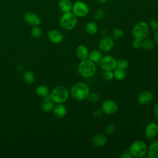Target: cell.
<instances>
[{
    "instance_id": "6da1fadb",
    "label": "cell",
    "mask_w": 158,
    "mask_h": 158,
    "mask_svg": "<svg viewBox=\"0 0 158 158\" xmlns=\"http://www.w3.org/2000/svg\"><path fill=\"white\" fill-rule=\"evenodd\" d=\"M89 92V88L85 82L75 83L70 90V94L72 98L78 101H81L86 99Z\"/></svg>"
},
{
    "instance_id": "7a4b0ae2",
    "label": "cell",
    "mask_w": 158,
    "mask_h": 158,
    "mask_svg": "<svg viewBox=\"0 0 158 158\" xmlns=\"http://www.w3.org/2000/svg\"><path fill=\"white\" fill-rule=\"evenodd\" d=\"M78 72L83 78H90L96 73V66L89 59L82 60L78 64Z\"/></svg>"
},
{
    "instance_id": "3957f363",
    "label": "cell",
    "mask_w": 158,
    "mask_h": 158,
    "mask_svg": "<svg viewBox=\"0 0 158 158\" xmlns=\"http://www.w3.org/2000/svg\"><path fill=\"white\" fill-rule=\"evenodd\" d=\"M49 96L54 103L63 104L69 98V91L67 87L59 85L52 89Z\"/></svg>"
},
{
    "instance_id": "277c9868",
    "label": "cell",
    "mask_w": 158,
    "mask_h": 158,
    "mask_svg": "<svg viewBox=\"0 0 158 158\" xmlns=\"http://www.w3.org/2000/svg\"><path fill=\"white\" fill-rule=\"evenodd\" d=\"M148 146L146 143L142 140H136L133 141L129 146L130 151L132 157L141 158L147 154Z\"/></svg>"
},
{
    "instance_id": "5b68a950",
    "label": "cell",
    "mask_w": 158,
    "mask_h": 158,
    "mask_svg": "<svg viewBox=\"0 0 158 158\" xmlns=\"http://www.w3.org/2000/svg\"><path fill=\"white\" fill-rule=\"evenodd\" d=\"M77 17L73 12H69L64 13L59 19V25L60 27L65 30H73L77 24Z\"/></svg>"
},
{
    "instance_id": "8992f818",
    "label": "cell",
    "mask_w": 158,
    "mask_h": 158,
    "mask_svg": "<svg viewBox=\"0 0 158 158\" xmlns=\"http://www.w3.org/2000/svg\"><path fill=\"white\" fill-rule=\"evenodd\" d=\"M149 33V25L143 21L136 23L132 29V35L134 38L144 40L146 38Z\"/></svg>"
},
{
    "instance_id": "52a82bcc",
    "label": "cell",
    "mask_w": 158,
    "mask_h": 158,
    "mask_svg": "<svg viewBox=\"0 0 158 158\" xmlns=\"http://www.w3.org/2000/svg\"><path fill=\"white\" fill-rule=\"evenodd\" d=\"M72 12L77 17H84L88 14L89 9L88 6L84 2L77 1L73 4Z\"/></svg>"
},
{
    "instance_id": "ba28073f",
    "label": "cell",
    "mask_w": 158,
    "mask_h": 158,
    "mask_svg": "<svg viewBox=\"0 0 158 158\" xmlns=\"http://www.w3.org/2000/svg\"><path fill=\"white\" fill-rule=\"evenodd\" d=\"M101 109L102 110L103 114L107 115H112L117 112L118 106L115 101L112 99H106L102 102Z\"/></svg>"
},
{
    "instance_id": "9c48e42d",
    "label": "cell",
    "mask_w": 158,
    "mask_h": 158,
    "mask_svg": "<svg viewBox=\"0 0 158 158\" xmlns=\"http://www.w3.org/2000/svg\"><path fill=\"white\" fill-rule=\"evenodd\" d=\"M100 65L103 70L113 71L117 67V60L113 56H106L101 59Z\"/></svg>"
},
{
    "instance_id": "30bf717a",
    "label": "cell",
    "mask_w": 158,
    "mask_h": 158,
    "mask_svg": "<svg viewBox=\"0 0 158 158\" xmlns=\"http://www.w3.org/2000/svg\"><path fill=\"white\" fill-rule=\"evenodd\" d=\"M23 21L28 25L35 27L38 26L41 23L40 17L33 12H27L23 16Z\"/></svg>"
},
{
    "instance_id": "8fae6325",
    "label": "cell",
    "mask_w": 158,
    "mask_h": 158,
    "mask_svg": "<svg viewBox=\"0 0 158 158\" xmlns=\"http://www.w3.org/2000/svg\"><path fill=\"white\" fill-rule=\"evenodd\" d=\"M98 46L101 51L109 52L114 46V39L110 36H105L99 41Z\"/></svg>"
},
{
    "instance_id": "7c38bea8",
    "label": "cell",
    "mask_w": 158,
    "mask_h": 158,
    "mask_svg": "<svg viewBox=\"0 0 158 158\" xmlns=\"http://www.w3.org/2000/svg\"><path fill=\"white\" fill-rule=\"evenodd\" d=\"M47 36L50 42L56 44L60 43L64 39L63 34L61 31L57 30H49Z\"/></svg>"
},
{
    "instance_id": "4fadbf2b",
    "label": "cell",
    "mask_w": 158,
    "mask_h": 158,
    "mask_svg": "<svg viewBox=\"0 0 158 158\" xmlns=\"http://www.w3.org/2000/svg\"><path fill=\"white\" fill-rule=\"evenodd\" d=\"M153 99V94L150 91H143L140 93L138 96L137 100L139 104L146 106L152 102Z\"/></svg>"
},
{
    "instance_id": "5bb4252c",
    "label": "cell",
    "mask_w": 158,
    "mask_h": 158,
    "mask_svg": "<svg viewBox=\"0 0 158 158\" xmlns=\"http://www.w3.org/2000/svg\"><path fill=\"white\" fill-rule=\"evenodd\" d=\"M158 133V125L155 122L149 123L144 130L145 136L148 139H152L157 136Z\"/></svg>"
},
{
    "instance_id": "9a60e30c",
    "label": "cell",
    "mask_w": 158,
    "mask_h": 158,
    "mask_svg": "<svg viewBox=\"0 0 158 158\" xmlns=\"http://www.w3.org/2000/svg\"><path fill=\"white\" fill-rule=\"evenodd\" d=\"M92 143L96 147H101L104 146L107 141V138L105 134L104 133H98L96 134L92 138Z\"/></svg>"
},
{
    "instance_id": "2e32d148",
    "label": "cell",
    "mask_w": 158,
    "mask_h": 158,
    "mask_svg": "<svg viewBox=\"0 0 158 158\" xmlns=\"http://www.w3.org/2000/svg\"><path fill=\"white\" fill-rule=\"evenodd\" d=\"M54 102L51 99L49 94L47 96L43 98V99L41 103V110L45 112H49L50 111H52L54 106Z\"/></svg>"
},
{
    "instance_id": "e0dca14e",
    "label": "cell",
    "mask_w": 158,
    "mask_h": 158,
    "mask_svg": "<svg viewBox=\"0 0 158 158\" xmlns=\"http://www.w3.org/2000/svg\"><path fill=\"white\" fill-rule=\"evenodd\" d=\"M67 108L62 104H56L52 109L53 115L57 118H61L67 114Z\"/></svg>"
},
{
    "instance_id": "ac0fdd59",
    "label": "cell",
    "mask_w": 158,
    "mask_h": 158,
    "mask_svg": "<svg viewBox=\"0 0 158 158\" xmlns=\"http://www.w3.org/2000/svg\"><path fill=\"white\" fill-rule=\"evenodd\" d=\"M88 54L89 49L85 44H80L76 49V55L80 60L88 59Z\"/></svg>"
},
{
    "instance_id": "d6986e66",
    "label": "cell",
    "mask_w": 158,
    "mask_h": 158,
    "mask_svg": "<svg viewBox=\"0 0 158 158\" xmlns=\"http://www.w3.org/2000/svg\"><path fill=\"white\" fill-rule=\"evenodd\" d=\"M58 6L63 13H66L72 11L73 4L70 0H60L58 2Z\"/></svg>"
},
{
    "instance_id": "ffe728a7",
    "label": "cell",
    "mask_w": 158,
    "mask_h": 158,
    "mask_svg": "<svg viewBox=\"0 0 158 158\" xmlns=\"http://www.w3.org/2000/svg\"><path fill=\"white\" fill-rule=\"evenodd\" d=\"M148 156L149 158H158V141L150 144L147 150Z\"/></svg>"
},
{
    "instance_id": "44dd1931",
    "label": "cell",
    "mask_w": 158,
    "mask_h": 158,
    "mask_svg": "<svg viewBox=\"0 0 158 158\" xmlns=\"http://www.w3.org/2000/svg\"><path fill=\"white\" fill-rule=\"evenodd\" d=\"M102 57V54L101 50L93 49L89 52L88 59L93 62H98L101 60Z\"/></svg>"
},
{
    "instance_id": "7402d4cb",
    "label": "cell",
    "mask_w": 158,
    "mask_h": 158,
    "mask_svg": "<svg viewBox=\"0 0 158 158\" xmlns=\"http://www.w3.org/2000/svg\"><path fill=\"white\" fill-rule=\"evenodd\" d=\"M85 30L88 34L93 35L97 33L98 30V27L94 22L89 21L87 22L85 25Z\"/></svg>"
},
{
    "instance_id": "603a6c76",
    "label": "cell",
    "mask_w": 158,
    "mask_h": 158,
    "mask_svg": "<svg viewBox=\"0 0 158 158\" xmlns=\"http://www.w3.org/2000/svg\"><path fill=\"white\" fill-rule=\"evenodd\" d=\"M36 94L40 97L44 98L49 95V88L45 85H40L36 88Z\"/></svg>"
},
{
    "instance_id": "cb8c5ba5",
    "label": "cell",
    "mask_w": 158,
    "mask_h": 158,
    "mask_svg": "<svg viewBox=\"0 0 158 158\" xmlns=\"http://www.w3.org/2000/svg\"><path fill=\"white\" fill-rule=\"evenodd\" d=\"M23 79L25 83L28 85L32 84L35 80V77L31 70H26L23 75Z\"/></svg>"
},
{
    "instance_id": "d4e9b609",
    "label": "cell",
    "mask_w": 158,
    "mask_h": 158,
    "mask_svg": "<svg viewBox=\"0 0 158 158\" xmlns=\"http://www.w3.org/2000/svg\"><path fill=\"white\" fill-rule=\"evenodd\" d=\"M156 46V43L154 40H152L149 38H145L142 40V46L144 50L151 51Z\"/></svg>"
},
{
    "instance_id": "484cf974",
    "label": "cell",
    "mask_w": 158,
    "mask_h": 158,
    "mask_svg": "<svg viewBox=\"0 0 158 158\" xmlns=\"http://www.w3.org/2000/svg\"><path fill=\"white\" fill-rule=\"evenodd\" d=\"M113 72H114V78L117 80H119V81L123 80L126 77V72L125 69H120L117 67L113 70Z\"/></svg>"
},
{
    "instance_id": "4316f807",
    "label": "cell",
    "mask_w": 158,
    "mask_h": 158,
    "mask_svg": "<svg viewBox=\"0 0 158 158\" xmlns=\"http://www.w3.org/2000/svg\"><path fill=\"white\" fill-rule=\"evenodd\" d=\"M124 35V31L120 28H114L111 31L112 38L114 40H119L122 38Z\"/></svg>"
},
{
    "instance_id": "83f0119b",
    "label": "cell",
    "mask_w": 158,
    "mask_h": 158,
    "mask_svg": "<svg viewBox=\"0 0 158 158\" xmlns=\"http://www.w3.org/2000/svg\"><path fill=\"white\" fill-rule=\"evenodd\" d=\"M30 34L33 38L38 39L42 35V30L38 25L33 27Z\"/></svg>"
},
{
    "instance_id": "f1b7e54d",
    "label": "cell",
    "mask_w": 158,
    "mask_h": 158,
    "mask_svg": "<svg viewBox=\"0 0 158 158\" xmlns=\"http://www.w3.org/2000/svg\"><path fill=\"white\" fill-rule=\"evenodd\" d=\"M89 102L94 103V102H97L99 101V99H100V96L99 95L96 93V92H91L89 93L87 98H86Z\"/></svg>"
},
{
    "instance_id": "f546056e",
    "label": "cell",
    "mask_w": 158,
    "mask_h": 158,
    "mask_svg": "<svg viewBox=\"0 0 158 158\" xmlns=\"http://www.w3.org/2000/svg\"><path fill=\"white\" fill-rule=\"evenodd\" d=\"M117 67L126 70L129 67V62L125 59H120L117 60Z\"/></svg>"
},
{
    "instance_id": "4dcf8cb0",
    "label": "cell",
    "mask_w": 158,
    "mask_h": 158,
    "mask_svg": "<svg viewBox=\"0 0 158 158\" xmlns=\"http://www.w3.org/2000/svg\"><path fill=\"white\" fill-rule=\"evenodd\" d=\"M102 78L106 81H110L114 78V72L111 70H104L102 73Z\"/></svg>"
},
{
    "instance_id": "1f68e13d",
    "label": "cell",
    "mask_w": 158,
    "mask_h": 158,
    "mask_svg": "<svg viewBox=\"0 0 158 158\" xmlns=\"http://www.w3.org/2000/svg\"><path fill=\"white\" fill-rule=\"evenodd\" d=\"M105 15V11L102 9H97L94 14V19L96 20H100L104 18Z\"/></svg>"
},
{
    "instance_id": "d6a6232c",
    "label": "cell",
    "mask_w": 158,
    "mask_h": 158,
    "mask_svg": "<svg viewBox=\"0 0 158 158\" xmlns=\"http://www.w3.org/2000/svg\"><path fill=\"white\" fill-rule=\"evenodd\" d=\"M115 125L114 123H110L107 125L104 129V131L107 135L112 134L115 131Z\"/></svg>"
},
{
    "instance_id": "836d02e7",
    "label": "cell",
    "mask_w": 158,
    "mask_h": 158,
    "mask_svg": "<svg viewBox=\"0 0 158 158\" xmlns=\"http://www.w3.org/2000/svg\"><path fill=\"white\" fill-rule=\"evenodd\" d=\"M132 45L134 48L139 49L142 46V40L139 39L134 38V40L133 41V43H132Z\"/></svg>"
},
{
    "instance_id": "e575fe53",
    "label": "cell",
    "mask_w": 158,
    "mask_h": 158,
    "mask_svg": "<svg viewBox=\"0 0 158 158\" xmlns=\"http://www.w3.org/2000/svg\"><path fill=\"white\" fill-rule=\"evenodd\" d=\"M149 27L154 30H157L158 29V20L156 19H152L149 22Z\"/></svg>"
},
{
    "instance_id": "d590c367",
    "label": "cell",
    "mask_w": 158,
    "mask_h": 158,
    "mask_svg": "<svg viewBox=\"0 0 158 158\" xmlns=\"http://www.w3.org/2000/svg\"><path fill=\"white\" fill-rule=\"evenodd\" d=\"M103 112L102 111L101 109H96L94 110L93 113H92V115L94 118H99L101 116H102Z\"/></svg>"
},
{
    "instance_id": "8d00e7d4",
    "label": "cell",
    "mask_w": 158,
    "mask_h": 158,
    "mask_svg": "<svg viewBox=\"0 0 158 158\" xmlns=\"http://www.w3.org/2000/svg\"><path fill=\"white\" fill-rule=\"evenodd\" d=\"M120 157H121L122 158H131V157H132V156L131 155L130 151H129L128 149V150L124 151L122 153Z\"/></svg>"
},
{
    "instance_id": "74e56055",
    "label": "cell",
    "mask_w": 158,
    "mask_h": 158,
    "mask_svg": "<svg viewBox=\"0 0 158 158\" xmlns=\"http://www.w3.org/2000/svg\"><path fill=\"white\" fill-rule=\"evenodd\" d=\"M154 115L156 118H157V120H158V102L156 104L154 108Z\"/></svg>"
},
{
    "instance_id": "f35d334b",
    "label": "cell",
    "mask_w": 158,
    "mask_h": 158,
    "mask_svg": "<svg viewBox=\"0 0 158 158\" xmlns=\"http://www.w3.org/2000/svg\"><path fill=\"white\" fill-rule=\"evenodd\" d=\"M154 41L155 43L158 45V29L156 30V32L154 35Z\"/></svg>"
},
{
    "instance_id": "ab89813d",
    "label": "cell",
    "mask_w": 158,
    "mask_h": 158,
    "mask_svg": "<svg viewBox=\"0 0 158 158\" xmlns=\"http://www.w3.org/2000/svg\"><path fill=\"white\" fill-rule=\"evenodd\" d=\"M107 1V0H97V1H98V2H99V3H101V4H104V3L106 2Z\"/></svg>"
},
{
    "instance_id": "60d3db41",
    "label": "cell",
    "mask_w": 158,
    "mask_h": 158,
    "mask_svg": "<svg viewBox=\"0 0 158 158\" xmlns=\"http://www.w3.org/2000/svg\"><path fill=\"white\" fill-rule=\"evenodd\" d=\"M157 125H158V124H157Z\"/></svg>"
}]
</instances>
